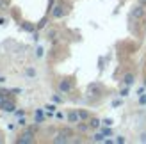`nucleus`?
I'll return each instance as SVG.
<instances>
[{
  "instance_id": "nucleus-1",
  "label": "nucleus",
  "mask_w": 146,
  "mask_h": 144,
  "mask_svg": "<svg viewBox=\"0 0 146 144\" xmlns=\"http://www.w3.org/2000/svg\"><path fill=\"white\" fill-rule=\"evenodd\" d=\"M16 142L18 144H31V142H34V128H29L27 132H23L16 139Z\"/></svg>"
},
{
  "instance_id": "nucleus-2",
  "label": "nucleus",
  "mask_w": 146,
  "mask_h": 144,
  "mask_svg": "<svg viewBox=\"0 0 146 144\" xmlns=\"http://www.w3.org/2000/svg\"><path fill=\"white\" fill-rule=\"evenodd\" d=\"M64 14H66V9H64L62 4H59V5L54 7V11H52V16H54V18H62Z\"/></svg>"
},
{
  "instance_id": "nucleus-3",
  "label": "nucleus",
  "mask_w": 146,
  "mask_h": 144,
  "mask_svg": "<svg viewBox=\"0 0 146 144\" xmlns=\"http://www.w3.org/2000/svg\"><path fill=\"white\" fill-rule=\"evenodd\" d=\"M68 121L71 125H77V123H80V114H78V110H71V112H68Z\"/></svg>"
},
{
  "instance_id": "nucleus-4",
  "label": "nucleus",
  "mask_w": 146,
  "mask_h": 144,
  "mask_svg": "<svg viewBox=\"0 0 146 144\" xmlns=\"http://www.w3.org/2000/svg\"><path fill=\"white\" fill-rule=\"evenodd\" d=\"M14 109H16V107H14V102L5 98V102L2 103V110L4 112H14Z\"/></svg>"
},
{
  "instance_id": "nucleus-5",
  "label": "nucleus",
  "mask_w": 146,
  "mask_h": 144,
  "mask_svg": "<svg viewBox=\"0 0 146 144\" xmlns=\"http://www.w3.org/2000/svg\"><path fill=\"white\" fill-rule=\"evenodd\" d=\"M59 89H61L62 92H70V91L73 89V84H71L70 80H61V82H59Z\"/></svg>"
},
{
  "instance_id": "nucleus-6",
  "label": "nucleus",
  "mask_w": 146,
  "mask_h": 144,
  "mask_svg": "<svg viewBox=\"0 0 146 144\" xmlns=\"http://www.w3.org/2000/svg\"><path fill=\"white\" fill-rule=\"evenodd\" d=\"M100 119H96V118H89V128H94V130H96V128H100Z\"/></svg>"
},
{
  "instance_id": "nucleus-7",
  "label": "nucleus",
  "mask_w": 146,
  "mask_h": 144,
  "mask_svg": "<svg viewBox=\"0 0 146 144\" xmlns=\"http://www.w3.org/2000/svg\"><path fill=\"white\" fill-rule=\"evenodd\" d=\"M123 82H125V85H132L134 84V75L132 73H127L125 77H123Z\"/></svg>"
},
{
  "instance_id": "nucleus-8",
  "label": "nucleus",
  "mask_w": 146,
  "mask_h": 144,
  "mask_svg": "<svg viewBox=\"0 0 146 144\" xmlns=\"http://www.w3.org/2000/svg\"><path fill=\"white\" fill-rule=\"evenodd\" d=\"M77 128H78V132H87V130H89V123L84 125L82 121H80V123H77Z\"/></svg>"
},
{
  "instance_id": "nucleus-9",
  "label": "nucleus",
  "mask_w": 146,
  "mask_h": 144,
  "mask_svg": "<svg viewBox=\"0 0 146 144\" xmlns=\"http://www.w3.org/2000/svg\"><path fill=\"white\" fill-rule=\"evenodd\" d=\"M78 114H80V119H82V121H89V112H87V110H78Z\"/></svg>"
},
{
  "instance_id": "nucleus-10",
  "label": "nucleus",
  "mask_w": 146,
  "mask_h": 144,
  "mask_svg": "<svg viewBox=\"0 0 146 144\" xmlns=\"http://www.w3.org/2000/svg\"><path fill=\"white\" fill-rule=\"evenodd\" d=\"M43 119H45V116H43V112H41V110H38V112H36V123H41Z\"/></svg>"
},
{
  "instance_id": "nucleus-11",
  "label": "nucleus",
  "mask_w": 146,
  "mask_h": 144,
  "mask_svg": "<svg viewBox=\"0 0 146 144\" xmlns=\"http://www.w3.org/2000/svg\"><path fill=\"white\" fill-rule=\"evenodd\" d=\"M104 137H105L104 133H96V135L93 137V141H96V142H104Z\"/></svg>"
},
{
  "instance_id": "nucleus-12",
  "label": "nucleus",
  "mask_w": 146,
  "mask_h": 144,
  "mask_svg": "<svg viewBox=\"0 0 146 144\" xmlns=\"http://www.w3.org/2000/svg\"><path fill=\"white\" fill-rule=\"evenodd\" d=\"M132 14H134V16H143V7H135V11Z\"/></svg>"
},
{
  "instance_id": "nucleus-13",
  "label": "nucleus",
  "mask_w": 146,
  "mask_h": 144,
  "mask_svg": "<svg viewBox=\"0 0 146 144\" xmlns=\"http://www.w3.org/2000/svg\"><path fill=\"white\" fill-rule=\"evenodd\" d=\"M102 133H104L105 137H111V135H112V130H111V128H104V130H102Z\"/></svg>"
},
{
  "instance_id": "nucleus-14",
  "label": "nucleus",
  "mask_w": 146,
  "mask_h": 144,
  "mask_svg": "<svg viewBox=\"0 0 146 144\" xmlns=\"http://www.w3.org/2000/svg\"><path fill=\"white\" fill-rule=\"evenodd\" d=\"M45 109H46L48 112H55V105H46Z\"/></svg>"
},
{
  "instance_id": "nucleus-15",
  "label": "nucleus",
  "mask_w": 146,
  "mask_h": 144,
  "mask_svg": "<svg viewBox=\"0 0 146 144\" xmlns=\"http://www.w3.org/2000/svg\"><path fill=\"white\" fill-rule=\"evenodd\" d=\"M104 125H105V126H111V125H112V119H105Z\"/></svg>"
},
{
  "instance_id": "nucleus-16",
  "label": "nucleus",
  "mask_w": 146,
  "mask_h": 144,
  "mask_svg": "<svg viewBox=\"0 0 146 144\" xmlns=\"http://www.w3.org/2000/svg\"><path fill=\"white\" fill-rule=\"evenodd\" d=\"M23 27H25V30H34V27H32V25H29V23H25Z\"/></svg>"
},
{
  "instance_id": "nucleus-17",
  "label": "nucleus",
  "mask_w": 146,
  "mask_h": 144,
  "mask_svg": "<svg viewBox=\"0 0 146 144\" xmlns=\"http://www.w3.org/2000/svg\"><path fill=\"white\" fill-rule=\"evenodd\" d=\"M4 102H5V96L2 94V92H0V107H2V103H4Z\"/></svg>"
},
{
  "instance_id": "nucleus-18",
  "label": "nucleus",
  "mask_w": 146,
  "mask_h": 144,
  "mask_svg": "<svg viewBox=\"0 0 146 144\" xmlns=\"http://www.w3.org/2000/svg\"><path fill=\"white\" fill-rule=\"evenodd\" d=\"M54 36H55V30H50V32H48V38H50V39H54Z\"/></svg>"
},
{
  "instance_id": "nucleus-19",
  "label": "nucleus",
  "mask_w": 146,
  "mask_h": 144,
  "mask_svg": "<svg viewBox=\"0 0 146 144\" xmlns=\"http://www.w3.org/2000/svg\"><path fill=\"white\" fill-rule=\"evenodd\" d=\"M27 75H31V77H32V75H36V71H34V69H27Z\"/></svg>"
},
{
  "instance_id": "nucleus-20",
  "label": "nucleus",
  "mask_w": 146,
  "mask_h": 144,
  "mask_svg": "<svg viewBox=\"0 0 146 144\" xmlns=\"http://www.w3.org/2000/svg\"><path fill=\"white\" fill-rule=\"evenodd\" d=\"M139 141H141V142H146V133H143V135H141V139H139Z\"/></svg>"
},
{
  "instance_id": "nucleus-21",
  "label": "nucleus",
  "mask_w": 146,
  "mask_h": 144,
  "mask_svg": "<svg viewBox=\"0 0 146 144\" xmlns=\"http://www.w3.org/2000/svg\"><path fill=\"white\" fill-rule=\"evenodd\" d=\"M141 2H143V4H146V0H141Z\"/></svg>"
},
{
  "instance_id": "nucleus-22",
  "label": "nucleus",
  "mask_w": 146,
  "mask_h": 144,
  "mask_svg": "<svg viewBox=\"0 0 146 144\" xmlns=\"http://www.w3.org/2000/svg\"><path fill=\"white\" fill-rule=\"evenodd\" d=\"M0 142H2V135H0Z\"/></svg>"
},
{
  "instance_id": "nucleus-23",
  "label": "nucleus",
  "mask_w": 146,
  "mask_h": 144,
  "mask_svg": "<svg viewBox=\"0 0 146 144\" xmlns=\"http://www.w3.org/2000/svg\"><path fill=\"white\" fill-rule=\"evenodd\" d=\"M144 85H146V80H144Z\"/></svg>"
}]
</instances>
